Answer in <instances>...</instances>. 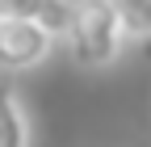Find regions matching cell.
Here are the masks:
<instances>
[{
	"label": "cell",
	"mask_w": 151,
	"mask_h": 147,
	"mask_svg": "<svg viewBox=\"0 0 151 147\" xmlns=\"http://www.w3.org/2000/svg\"><path fill=\"white\" fill-rule=\"evenodd\" d=\"M0 147H29V118L21 109V97L0 80Z\"/></svg>",
	"instance_id": "cell-3"
},
{
	"label": "cell",
	"mask_w": 151,
	"mask_h": 147,
	"mask_svg": "<svg viewBox=\"0 0 151 147\" xmlns=\"http://www.w3.org/2000/svg\"><path fill=\"white\" fill-rule=\"evenodd\" d=\"M55 34H46L38 21H0V71H29L50 55Z\"/></svg>",
	"instance_id": "cell-2"
},
{
	"label": "cell",
	"mask_w": 151,
	"mask_h": 147,
	"mask_svg": "<svg viewBox=\"0 0 151 147\" xmlns=\"http://www.w3.org/2000/svg\"><path fill=\"white\" fill-rule=\"evenodd\" d=\"M67 46L71 59L80 67H109L126 46V30L118 21V13L109 9V0H76L71 25H67Z\"/></svg>",
	"instance_id": "cell-1"
},
{
	"label": "cell",
	"mask_w": 151,
	"mask_h": 147,
	"mask_svg": "<svg viewBox=\"0 0 151 147\" xmlns=\"http://www.w3.org/2000/svg\"><path fill=\"white\" fill-rule=\"evenodd\" d=\"M38 9H42V0H0V21H34Z\"/></svg>",
	"instance_id": "cell-6"
},
{
	"label": "cell",
	"mask_w": 151,
	"mask_h": 147,
	"mask_svg": "<svg viewBox=\"0 0 151 147\" xmlns=\"http://www.w3.org/2000/svg\"><path fill=\"white\" fill-rule=\"evenodd\" d=\"M147 38H151V34H147Z\"/></svg>",
	"instance_id": "cell-7"
},
{
	"label": "cell",
	"mask_w": 151,
	"mask_h": 147,
	"mask_svg": "<svg viewBox=\"0 0 151 147\" xmlns=\"http://www.w3.org/2000/svg\"><path fill=\"white\" fill-rule=\"evenodd\" d=\"M71 13H76V0H42V9H38L34 21L42 25L46 34H55V38H63L67 25H71Z\"/></svg>",
	"instance_id": "cell-5"
},
{
	"label": "cell",
	"mask_w": 151,
	"mask_h": 147,
	"mask_svg": "<svg viewBox=\"0 0 151 147\" xmlns=\"http://www.w3.org/2000/svg\"><path fill=\"white\" fill-rule=\"evenodd\" d=\"M109 9L118 13L126 38H147L151 34V0H109Z\"/></svg>",
	"instance_id": "cell-4"
}]
</instances>
